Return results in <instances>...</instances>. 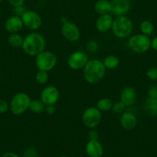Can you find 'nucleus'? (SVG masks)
<instances>
[{
    "mask_svg": "<svg viewBox=\"0 0 157 157\" xmlns=\"http://www.w3.org/2000/svg\"><path fill=\"white\" fill-rule=\"evenodd\" d=\"M46 39L42 34L32 32L27 34L23 39L22 48L29 56L35 57L45 50Z\"/></svg>",
    "mask_w": 157,
    "mask_h": 157,
    "instance_id": "1",
    "label": "nucleus"
},
{
    "mask_svg": "<svg viewBox=\"0 0 157 157\" xmlns=\"http://www.w3.org/2000/svg\"><path fill=\"white\" fill-rule=\"evenodd\" d=\"M106 68L100 60H89L83 67V76L87 83L95 84L103 79L106 75Z\"/></svg>",
    "mask_w": 157,
    "mask_h": 157,
    "instance_id": "2",
    "label": "nucleus"
},
{
    "mask_svg": "<svg viewBox=\"0 0 157 157\" xmlns=\"http://www.w3.org/2000/svg\"><path fill=\"white\" fill-rule=\"evenodd\" d=\"M111 30L116 38L122 39L126 38L131 36L133 30V23L132 20L126 15L116 16L113 19Z\"/></svg>",
    "mask_w": 157,
    "mask_h": 157,
    "instance_id": "3",
    "label": "nucleus"
},
{
    "mask_svg": "<svg viewBox=\"0 0 157 157\" xmlns=\"http://www.w3.org/2000/svg\"><path fill=\"white\" fill-rule=\"evenodd\" d=\"M31 98L27 94L19 92L14 95L9 102V110L14 115L19 116L29 110Z\"/></svg>",
    "mask_w": 157,
    "mask_h": 157,
    "instance_id": "4",
    "label": "nucleus"
},
{
    "mask_svg": "<svg viewBox=\"0 0 157 157\" xmlns=\"http://www.w3.org/2000/svg\"><path fill=\"white\" fill-rule=\"evenodd\" d=\"M151 40L149 36L143 34H135L129 36L128 46L129 49L137 54H143L150 48Z\"/></svg>",
    "mask_w": 157,
    "mask_h": 157,
    "instance_id": "5",
    "label": "nucleus"
},
{
    "mask_svg": "<svg viewBox=\"0 0 157 157\" xmlns=\"http://www.w3.org/2000/svg\"><path fill=\"white\" fill-rule=\"evenodd\" d=\"M35 64L38 71H50L57 64V57L51 51L44 50L35 56Z\"/></svg>",
    "mask_w": 157,
    "mask_h": 157,
    "instance_id": "6",
    "label": "nucleus"
},
{
    "mask_svg": "<svg viewBox=\"0 0 157 157\" xmlns=\"http://www.w3.org/2000/svg\"><path fill=\"white\" fill-rule=\"evenodd\" d=\"M82 121L86 127L95 129L102 121V112L96 107H89L83 111Z\"/></svg>",
    "mask_w": 157,
    "mask_h": 157,
    "instance_id": "7",
    "label": "nucleus"
},
{
    "mask_svg": "<svg viewBox=\"0 0 157 157\" xmlns=\"http://www.w3.org/2000/svg\"><path fill=\"white\" fill-rule=\"evenodd\" d=\"M23 25L31 32H36L42 26V19L38 12L33 10H26L21 16Z\"/></svg>",
    "mask_w": 157,
    "mask_h": 157,
    "instance_id": "8",
    "label": "nucleus"
},
{
    "mask_svg": "<svg viewBox=\"0 0 157 157\" xmlns=\"http://www.w3.org/2000/svg\"><path fill=\"white\" fill-rule=\"evenodd\" d=\"M61 33L68 41L72 43L77 42L80 39V30L78 25L72 21L66 20L62 22Z\"/></svg>",
    "mask_w": 157,
    "mask_h": 157,
    "instance_id": "9",
    "label": "nucleus"
},
{
    "mask_svg": "<svg viewBox=\"0 0 157 157\" xmlns=\"http://www.w3.org/2000/svg\"><path fill=\"white\" fill-rule=\"evenodd\" d=\"M89 57L83 51H75L72 52L67 59V64L72 70L83 69L89 61Z\"/></svg>",
    "mask_w": 157,
    "mask_h": 157,
    "instance_id": "10",
    "label": "nucleus"
},
{
    "mask_svg": "<svg viewBox=\"0 0 157 157\" xmlns=\"http://www.w3.org/2000/svg\"><path fill=\"white\" fill-rule=\"evenodd\" d=\"M60 98L59 90L56 87L52 85L46 86L40 94V100L46 106L55 105Z\"/></svg>",
    "mask_w": 157,
    "mask_h": 157,
    "instance_id": "11",
    "label": "nucleus"
},
{
    "mask_svg": "<svg viewBox=\"0 0 157 157\" xmlns=\"http://www.w3.org/2000/svg\"><path fill=\"white\" fill-rule=\"evenodd\" d=\"M111 13L115 16L125 15L132 7L131 0H111Z\"/></svg>",
    "mask_w": 157,
    "mask_h": 157,
    "instance_id": "12",
    "label": "nucleus"
},
{
    "mask_svg": "<svg viewBox=\"0 0 157 157\" xmlns=\"http://www.w3.org/2000/svg\"><path fill=\"white\" fill-rule=\"evenodd\" d=\"M86 154L89 157H102L104 153V148L98 140H89L85 147Z\"/></svg>",
    "mask_w": 157,
    "mask_h": 157,
    "instance_id": "13",
    "label": "nucleus"
},
{
    "mask_svg": "<svg viewBox=\"0 0 157 157\" xmlns=\"http://www.w3.org/2000/svg\"><path fill=\"white\" fill-rule=\"evenodd\" d=\"M137 99L136 91L132 87L128 86L122 89L119 94V101H122L126 107L132 106Z\"/></svg>",
    "mask_w": 157,
    "mask_h": 157,
    "instance_id": "14",
    "label": "nucleus"
},
{
    "mask_svg": "<svg viewBox=\"0 0 157 157\" xmlns=\"http://www.w3.org/2000/svg\"><path fill=\"white\" fill-rule=\"evenodd\" d=\"M113 19L110 14L100 15L95 21V29L102 33H106L112 29Z\"/></svg>",
    "mask_w": 157,
    "mask_h": 157,
    "instance_id": "15",
    "label": "nucleus"
},
{
    "mask_svg": "<svg viewBox=\"0 0 157 157\" xmlns=\"http://www.w3.org/2000/svg\"><path fill=\"white\" fill-rule=\"evenodd\" d=\"M23 27L24 25L21 17L17 15H12L9 17L5 22V29L10 34L19 33Z\"/></svg>",
    "mask_w": 157,
    "mask_h": 157,
    "instance_id": "16",
    "label": "nucleus"
},
{
    "mask_svg": "<svg viewBox=\"0 0 157 157\" xmlns=\"http://www.w3.org/2000/svg\"><path fill=\"white\" fill-rule=\"evenodd\" d=\"M119 123L124 130H132L136 127L137 118L135 115L131 112H124L120 117Z\"/></svg>",
    "mask_w": 157,
    "mask_h": 157,
    "instance_id": "17",
    "label": "nucleus"
},
{
    "mask_svg": "<svg viewBox=\"0 0 157 157\" xmlns=\"http://www.w3.org/2000/svg\"><path fill=\"white\" fill-rule=\"evenodd\" d=\"M95 12L99 15L111 13V3L109 0H97L94 5Z\"/></svg>",
    "mask_w": 157,
    "mask_h": 157,
    "instance_id": "18",
    "label": "nucleus"
},
{
    "mask_svg": "<svg viewBox=\"0 0 157 157\" xmlns=\"http://www.w3.org/2000/svg\"><path fill=\"white\" fill-rule=\"evenodd\" d=\"M105 67L109 70H114L119 65V59L114 55H109L103 61Z\"/></svg>",
    "mask_w": 157,
    "mask_h": 157,
    "instance_id": "19",
    "label": "nucleus"
},
{
    "mask_svg": "<svg viewBox=\"0 0 157 157\" xmlns=\"http://www.w3.org/2000/svg\"><path fill=\"white\" fill-rule=\"evenodd\" d=\"M24 37L19 33L10 34L8 37V43L12 48H22Z\"/></svg>",
    "mask_w": 157,
    "mask_h": 157,
    "instance_id": "20",
    "label": "nucleus"
},
{
    "mask_svg": "<svg viewBox=\"0 0 157 157\" xmlns=\"http://www.w3.org/2000/svg\"><path fill=\"white\" fill-rule=\"evenodd\" d=\"M113 102L108 98H103L95 103V107L101 112H107L112 110Z\"/></svg>",
    "mask_w": 157,
    "mask_h": 157,
    "instance_id": "21",
    "label": "nucleus"
},
{
    "mask_svg": "<svg viewBox=\"0 0 157 157\" xmlns=\"http://www.w3.org/2000/svg\"><path fill=\"white\" fill-rule=\"evenodd\" d=\"M45 108H46V105L43 104L42 101L40 99H35L31 101L29 110L32 113L38 114V113H41L43 111H45Z\"/></svg>",
    "mask_w": 157,
    "mask_h": 157,
    "instance_id": "22",
    "label": "nucleus"
},
{
    "mask_svg": "<svg viewBox=\"0 0 157 157\" xmlns=\"http://www.w3.org/2000/svg\"><path fill=\"white\" fill-rule=\"evenodd\" d=\"M145 110L150 116L155 117L157 115V101L148 98L145 102Z\"/></svg>",
    "mask_w": 157,
    "mask_h": 157,
    "instance_id": "23",
    "label": "nucleus"
},
{
    "mask_svg": "<svg viewBox=\"0 0 157 157\" xmlns=\"http://www.w3.org/2000/svg\"><path fill=\"white\" fill-rule=\"evenodd\" d=\"M139 29L142 34H143L145 35H147V36H150L153 33L154 26L153 24L150 21L145 20V21H143L140 23Z\"/></svg>",
    "mask_w": 157,
    "mask_h": 157,
    "instance_id": "24",
    "label": "nucleus"
},
{
    "mask_svg": "<svg viewBox=\"0 0 157 157\" xmlns=\"http://www.w3.org/2000/svg\"><path fill=\"white\" fill-rule=\"evenodd\" d=\"M49 75L48 71H38L35 75V81L37 84L42 85V84H46L49 81Z\"/></svg>",
    "mask_w": 157,
    "mask_h": 157,
    "instance_id": "25",
    "label": "nucleus"
},
{
    "mask_svg": "<svg viewBox=\"0 0 157 157\" xmlns=\"http://www.w3.org/2000/svg\"><path fill=\"white\" fill-rule=\"evenodd\" d=\"M126 106L123 104L122 101H119L117 102L113 103L112 104V112L115 113H122L124 112L125 108H126Z\"/></svg>",
    "mask_w": 157,
    "mask_h": 157,
    "instance_id": "26",
    "label": "nucleus"
},
{
    "mask_svg": "<svg viewBox=\"0 0 157 157\" xmlns=\"http://www.w3.org/2000/svg\"><path fill=\"white\" fill-rule=\"evenodd\" d=\"M86 49L89 53H95L99 49V44L95 40H90L86 44Z\"/></svg>",
    "mask_w": 157,
    "mask_h": 157,
    "instance_id": "27",
    "label": "nucleus"
},
{
    "mask_svg": "<svg viewBox=\"0 0 157 157\" xmlns=\"http://www.w3.org/2000/svg\"><path fill=\"white\" fill-rule=\"evenodd\" d=\"M146 76L151 81H157V67H152L146 71Z\"/></svg>",
    "mask_w": 157,
    "mask_h": 157,
    "instance_id": "28",
    "label": "nucleus"
},
{
    "mask_svg": "<svg viewBox=\"0 0 157 157\" xmlns=\"http://www.w3.org/2000/svg\"><path fill=\"white\" fill-rule=\"evenodd\" d=\"M23 157H38V153L35 148L29 147L24 151Z\"/></svg>",
    "mask_w": 157,
    "mask_h": 157,
    "instance_id": "29",
    "label": "nucleus"
},
{
    "mask_svg": "<svg viewBox=\"0 0 157 157\" xmlns=\"http://www.w3.org/2000/svg\"><path fill=\"white\" fill-rule=\"evenodd\" d=\"M148 98L157 101V86H152L148 90Z\"/></svg>",
    "mask_w": 157,
    "mask_h": 157,
    "instance_id": "30",
    "label": "nucleus"
},
{
    "mask_svg": "<svg viewBox=\"0 0 157 157\" xmlns=\"http://www.w3.org/2000/svg\"><path fill=\"white\" fill-rule=\"evenodd\" d=\"M9 110V103L3 99H0V113H4Z\"/></svg>",
    "mask_w": 157,
    "mask_h": 157,
    "instance_id": "31",
    "label": "nucleus"
},
{
    "mask_svg": "<svg viewBox=\"0 0 157 157\" xmlns=\"http://www.w3.org/2000/svg\"><path fill=\"white\" fill-rule=\"evenodd\" d=\"M26 11V8H25L23 6H15V7H13L14 15H17V16L21 17L22 15L25 13Z\"/></svg>",
    "mask_w": 157,
    "mask_h": 157,
    "instance_id": "32",
    "label": "nucleus"
},
{
    "mask_svg": "<svg viewBox=\"0 0 157 157\" xmlns=\"http://www.w3.org/2000/svg\"><path fill=\"white\" fill-rule=\"evenodd\" d=\"M8 1H9V4L13 6V7L23 6L25 2V0H8Z\"/></svg>",
    "mask_w": 157,
    "mask_h": 157,
    "instance_id": "33",
    "label": "nucleus"
},
{
    "mask_svg": "<svg viewBox=\"0 0 157 157\" xmlns=\"http://www.w3.org/2000/svg\"><path fill=\"white\" fill-rule=\"evenodd\" d=\"M88 136H89V140H98V132L94 130V129H91L90 131L89 132V135Z\"/></svg>",
    "mask_w": 157,
    "mask_h": 157,
    "instance_id": "34",
    "label": "nucleus"
},
{
    "mask_svg": "<svg viewBox=\"0 0 157 157\" xmlns=\"http://www.w3.org/2000/svg\"><path fill=\"white\" fill-rule=\"evenodd\" d=\"M45 111L46 112V113H48L49 115H52L55 111V105H48L46 106V108H45Z\"/></svg>",
    "mask_w": 157,
    "mask_h": 157,
    "instance_id": "35",
    "label": "nucleus"
},
{
    "mask_svg": "<svg viewBox=\"0 0 157 157\" xmlns=\"http://www.w3.org/2000/svg\"><path fill=\"white\" fill-rule=\"evenodd\" d=\"M150 48H152L153 50L156 51L157 52V37H155V38H153L152 40H151Z\"/></svg>",
    "mask_w": 157,
    "mask_h": 157,
    "instance_id": "36",
    "label": "nucleus"
},
{
    "mask_svg": "<svg viewBox=\"0 0 157 157\" xmlns=\"http://www.w3.org/2000/svg\"><path fill=\"white\" fill-rule=\"evenodd\" d=\"M2 157H20L16 153H12V152H6L2 156Z\"/></svg>",
    "mask_w": 157,
    "mask_h": 157,
    "instance_id": "37",
    "label": "nucleus"
},
{
    "mask_svg": "<svg viewBox=\"0 0 157 157\" xmlns=\"http://www.w3.org/2000/svg\"><path fill=\"white\" fill-rule=\"evenodd\" d=\"M59 157H69V156H65V155H62V156H60Z\"/></svg>",
    "mask_w": 157,
    "mask_h": 157,
    "instance_id": "38",
    "label": "nucleus"
},
{
    "mask_svg": "<svg viewBox=\"0 0 157 157\" xmlns=\"http://www.w3.org/2000/svg\"><path fill=\"white\" fill-rule=\"evenodd\" d=\"M2 1H4V0H0V2H2Z\"/></svg>",
    "mask_w": 157,
    "mask_h": 157,
    "instance_id": "39",
    "label": "nucleus"
}]
</instances>
